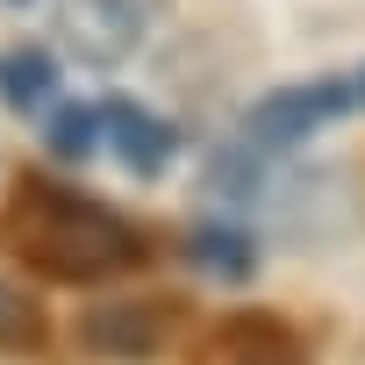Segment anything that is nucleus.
<instances>
[{
	"label": "nucleus",
	"mask_w": 365,
	"mask_h": 365,
	"mask_svg": "<svg viewBox=\"0 0 365 365\" xmlns=\"http://www.w3.org/2000/svg\"><path fill=\"white\" fill-rule=\"evenodd\" d=\"M0 244L15 258H29L36 272H51V279H72V287L129 272L143 258V237L115 208H101V201H86L72 187H43V179H22L15 187L8 215H0Z\"/></svg>",
	"instance_id": "f257e3e1"
},
{
	"label": "nucleus",
	"mask_w": 365,
	"mask_h": 365,
	"mask_svg": "<svg viewBox=\"0 0 365 365\" xmlns=\"http://www.w3.org/2000/svg\"><path fill=\"white\" fill-rule=\"evenodd\" d=\"M336 115H365V65H344V72H322V79H308V86L265 93V101L244 115V143H251L258 158H272V150H294V143H308L315 129H329Z\"/></svg>",
	"instance_id": "f03ea898"
},
{
	"label": "nucleus",
	"mask_w": 365,
	"mask_h": 365,
	"mask_svg": "<svg viewBox=\"0 0 365 365\" xmlns=\"http://www.w3.org/2000/svg\"><path fill=\"white\" fill-rule=\"evenodd\" d=\"M143 22H150V0H58L51 8V29H58L65 58H79L93 72H115L143 43Z\"/></svg>",
	"instance_id": "7ed1b4c3"
},
{
	"label": "nucleus",
	"mask_w": 365,
	"mask_h": 365,
	"mask_svg": "<svg viewBox=\"0 0 365 365\" xmlns=\"http://www.w3.org/2000/svg\"><path fill=\"white\" fill-rule=\"evenodd\" d=\"M165 329H172V308L165 301H101L86 322H79V344L93 351V358H150L158 344H165Z\"/></svg>",
	"instance_id": "20e7f679"
},
{
	"label": "nucleus",
	"mask_w": 365,
	"mask_h": 365,
	"mask_svg": "<svg viewBox=\"0 0 365 365\" xmlns=\"http://www.w3.org/2000/svg\"><path fill=\"white\" fill-rule=\"evenodd\" d=\"M101 136H108V150H115L136 179H158V172L179 158V129H172L165 115H150L143 101H122V93L101 108Z\"/></svg>",
	"instance_id": "39448f33"
},
{
	"label": "nucleus",
	"mask_w": 365,
	"mask_h": 365,
	"mask_svg": "<svg viewBox=\"0 0 365 365\" xmlns=\"http://www.w3.org/2000/svg\"><path fill=\"white\" fill-rule=\"evenodd\" d=\"M187 258H194L208 279H222V287H244V279L258 272L251 237H244V230H230V222H222V230H215V222H201V230L187 237Z\"/></svg>",
	"instance_id": "423d86ee"
},
{
	"label": "nucleus",
	"mask_w": 365,
	"mask_h": 365,
	"mask_svg": "<svg viewBox=\"0 0 365 365\" xmlns=\"http://www.w3.org/2000/svg\"><path fill=\"white\" fill-rule=\"evenodd\" d=\"M51 93H58L51 51H8V58H0V101H8V108H43Z\"/></svg>",
	"instance_id": "0eeeda50"
},
{
	"label": "nucleus",
	"mask_w": 365,
	"mask_h": 365,
	"mask_svg": "<svg viewBox=\"0 0 365 365\" xmlns=\"http://www.w3.org/2000/svg\"><path fill=\"white\" fill-rule=\"evenodd\" d=\"M215 344H222V351H237L244 365H272V358L287 365V358H294V336H287L272 315H237V322H230Z\"/></svg>",
	"instance_id": "6e6552de"
},
{
	"label": "nucleus",
	"mask_w": 365,
	"mask_h": 365,
	"mask_svg": "<svg viewBox=\"0 0 365 365\" xmlns=\"http://www.w3.org/2000/svg\"><path fill=\"white\" fill-rule=\"evenodd\" d=\"M43 143L58 150V158H93L108 136H101V108H58L51 115V129H43Z\"/></svg>",
	"instance_id": "1a4fd4ad"
},
{
	"label": "nucleus",
	"mask_w": 365,
	"mask_h": 365,
	"mask_svg": "<svg viewBox=\"0 0 365 365\" xmlns=\"http://www.w3.org/2000/svg\"><path fill=\"white\" fill-rule=\"evenodd\" d=\"M43 336V322H36V308L0 279V351H22V344H36Z\"/></svg>",
	"instance_id": "9d476101"
},
{
	"label": "nucleus",
	"mask_w": 365,
	"mask_h": 365,
	"mask_svg": "<svg viewBox=\"0 0 365 365\" xmlns=\"http://www.w3.org/2000/svg\"><path fill=\"white\" fill-rule=\"evenodd\" d=\"M15 8H22V0H15Z\"/></svg>",
	"instance_id": "9b49d317"
}]
</instances>
